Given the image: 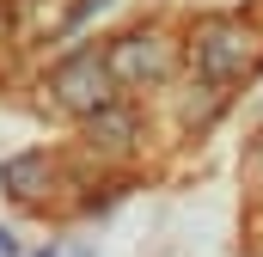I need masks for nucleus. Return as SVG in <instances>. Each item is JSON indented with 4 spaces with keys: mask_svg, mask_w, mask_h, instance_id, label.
I'll list each match as a JSON object with an SVG mask.
<instances>
[{
    "mask_svg": "<svg viewBox=\"0 0 263 257\" xmlns=\"http://www.w3.org/2000/svg\"><path fill=\"white\" fill-rule=\"evenodd\" d=\"M196 67L208 86H233L257 67V37L245 19H202L196 25Z\"/></svg>",
    "mask_w": 263,
    "mask_h": 257,
    "instance_id": "f257e3e1",
    "label": "nucleus"
},
{
    "mask_svg": "<svg viewBox=\"0 0 263 257\" xmlns=\"http://www.w3.org/2000/svg\"><path fill=\"white\" fill-rule=\"evenodd\" d=\"M110 86H117V74H110V56H98V49H80V56H67L55 67V98L73 117L110 111Z\"/></svg>",
    "mask_w": 263,
    "mask_h": 257,
    "instance_id": "f03ea898",
    "label": "nucleus"
},
{
    "mask_svg": "<svg viewBox=\"0 0 263 257\" xmlns=\"http://www.w3.org/2000/svg\"><path fill=\"white\" fill-rule=\"evenodd\" d=\"M172 67V49L159 43V37H123L117 49H110V74L123 80V86H135V80H159Z\"/></svg>",
    "mask_w": 263,
    "mask_h": 257,
    "instance_id": "7ed1b4c3",
    "label": "nucleus"
},
{
    "mask_svg": "<svg viewBox=\"0 0 263 257\" xmlns=\"http://www.w3.org/2000/svg\"><path fill=\"white\" fill-rule=\"evenodd\" d=\"M43 172H49V153H25V159H12V166H6V190L18 196V202H31L37 184H43Z\"/></svg>",
    "mask_w": 263,
    "mask_h": 257,
    "instance_id": "20e7f679",
    "label": "nucleus"
},
{
    "mask_svg": "<svg viewBox=\"0 0 263 257\" xmlns=\"http://www.w3.org/2000/svg\"><path fill=\"white\" fill-rule=\"evenodd\" d=\"M92 135H104V147H129V135H135V117L98 111V117H92Z\"/></svg>",
    "mask_w": 263,
    "mask_h": 257,
    "instance_id": "39448f33",
    "label": "nucleus"
},
{
    "mask_svg": "<svg viewBox=\"0 0 263 257\" xmlns=\"http://www.w3.org/2000/svg\"><path fill=\"white\" fill-rule=\"evenodd\" d=\"M43 257H92L86 245H62V251H43Z\"/></svg>",
    "mask_w": 263,
    "mask_h": 257,
    "instance_id": "423d86ee",
    "label": "nucleus"
},
{
    "mask_svg": "<svg viewBox=\"0 0 263 257\" xmlns=\"http://www.w3.org/2000/svg\"><path fill=\"white\" fill-rule=\"evenodd\" d=\"M18 251V245H12V233H0V257H12Z\"/></svg>",
    "mask_w": 263,
    "mask_h": 257,
    "instance_id": "0eeeda50",
    "label": "nucleus"
}]
</instances>
